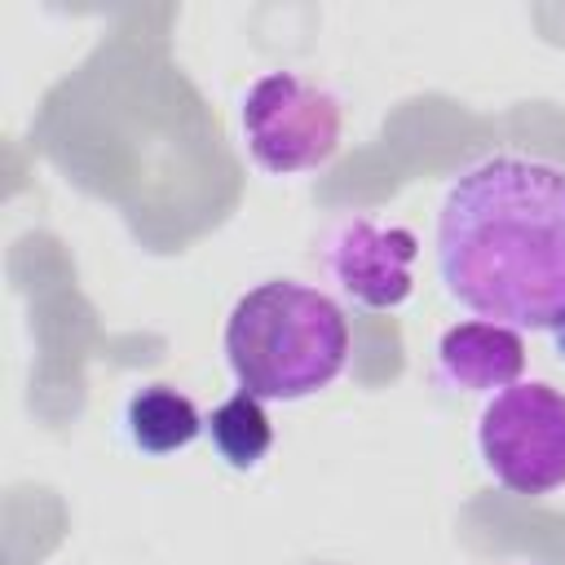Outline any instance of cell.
<instances>
[{
    "instance_id": "obj_5",
    "label": "cell",
    "mask_w": 565,
    "mask_h": 565,
    "mask_svg": "<svg viewBox=\"0 0 565 565\" xmlns=\"http://www.w3.org/2000/svg\"><path fill=\"white\" fill-rule=\"evenodd\" d=\"M419 238L406 225H380L371 216H349L327 234L322 265L331 282L362 309H397L411 300V265Z\"/></svg>"
},
{
    "instance_id": "obj_7",
    "label": "cell",
    "mask_w": 565,
    "mask_h": 565,
    "mask_svg": "<svg viewBox=\"0 0 565 565\" xmlns=\"http://www.w3.org/2000/svg\"><path fill=\"white\" fill-rule=\"evenodd\" d=\"M124 428H128V441L137 450H146V455H177V450H185L207 428V419L199 415V406L181 388L150 384V388L128 397Z\"/></svg>"
},
{
    "instance_id": "obj_1",
    "label": "cell",
    "mask_w": 565,
    "mask_h": 565,
    "mask_svg": "<svg viewBox=\"0 0 565 565\" xmlns=\"http://www.w3.org/2000/svg\"><path fill=\"white\" fill-rule=\"evenodd\" d=\"M437 274L463 309L512 331L565 327V168L494 154L437 212Z\"/></svg>"
},
{
    "instance_id": "obj_4",
    "label": "cell",
    "mask_w": 565,
    "mask_h": 565,
    "mask_svg": "<svg viewBox=\"0 0 565 565\" xmlns=\"http://www.w3.org/2000/svg\"><path fill=\"white\" fill-rule=\"evenodd\" d=\"M477 446L490 477L512 494H552L565 486V393L530 380L494 393L477 419Z\"/></svg>"
},
{
    "instance_id": "obj_9",
    "label": "cell",
    "mask_w": 565,
    "mask_h": 565,
    "mask_svg": "<svg viewBox=\"0 0 565 565\" xmlns=\"http://www.w3.org/2000/svg\"><path fill=\"white\" fill-rule=\"evenodd\" d=\"M556 349H561V353H565V327H561V331H556Z\"/></svg>"
},
{
    "instance_id": "obj_2",
    "label": "cell",
    "mask_w": 565,
    "mask_h": 565,
    "mask_svg": "<svg viewBox=\"0 0 565 565\" xmlns=\"http://www.w3.org/2000/svg\"><path fill=\"white\" fill-rule=\"evenodd\" d=\"M225 358L238 388L260 402L313 397L349 362L344 309L318 287L269 278L230 309Z\"/></svg>"
},
{
    "instance_id": "obj_6",
    "label": "cell",
    "mask_w": 565,
    "mask_h": 565,
    "mask_svg": "<svg viewBox=\"0 0 565 565\" xmlns=\"http://www.w3.org/2000/svg\"><path fill=\"white\" fill-rule=\"evenodd\" d=\"M437 371L463 393H503L525 371V340L503 322H455L437 340Z\"/></svg>"
},
{
    "instance_id": "obj_8",
    "label": "cell",
    "mask_w": 565,
    "mask_h": 565,
    "mask_svg": "<svg viewBox=\"0 0 565 565\" xmlns=\"http://www.w3.org/2000/svg\"><path fill=\"white\" fill-rule=\"evenodd\" d=\"M207 437H212L216 455H221L230 468L247 472V468H256V463L269 455V446H274V424H269L260 397L234 393V397H225V402L207 415Z\"/></svg>"
},
{
    "instance_id": "obj_3",
    "label": "cell",
    "mask_w": 565,
    "mask_h": 565,
    "mask_svg": "<svg viewBox=\"0 0 565 565\" xmlns=\"http://www.w3.org/2000/svg\"><path fill=\"white\" fill-rule=\"evenodd\" d=\"M238 124L252 159L265 172L291 177L322 168L340 150L344 110L322 84L296 71H269L243 93Z\"/></svg>"
}]
</instances>
